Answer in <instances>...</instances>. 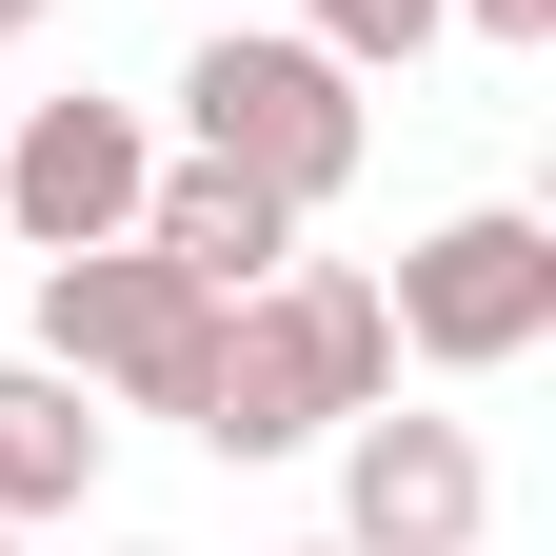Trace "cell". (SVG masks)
Segmentation results:
<instances>
[{
	"mask_svg": "<svg viewBox=\"0 0 556 556\" xmlns=\"http://www.w3.org/2000/svg\"><path fill=\"white\" fill-rule=\"evenodd\" d=\"M477 517H497V457L457 417H397V397L338 417V556H477Z\"/></svg>",
	"mask_w": 556,
	"mask_h": 556,
	"instance_id": "5b68a950",
	"label": "cell"
},
{
	"mask_svg": "<svg viewBox=\"0 0 556 556\" xmlns=\"http://www.w3.org/2000/svg\"><path fill=\"white\" fill-rule=\"evenodd\" d=\"M40 358L119 397V417H199V358H219V299L160 258V239H80V258H40Z\"/></svg>",
	"mask_w": 556,
	"mask_h": 556,
	"instance_id": "3957f363",
	"label": "cell"
},
{
	"mask_svg": "<svg viewBox=\"0 0 556 556\" xmlns=\"http://www.w3.org/2000/svg\"><path fill=\"white\" fill-rule=\"evenodd\" d=\"M139 239H160V258L199 278V299H258V278L299 258V199H258L239 160H199V139H179V160L139 179Z\"/></svg>",
	"mask_w": 556,
	"mask_h": 556,
	"instance_id": "52a82bcc",
	"label": "cell"
},
{
	"mask_svg": "<svg viewBox=\"0 0 556 556\" xmlns=\"http://www.w3.org/2000/svg\"><path fill=\"white\" fill-rule=\"evenodd\" d=\"M378 318H397V358H438V378H517L536 338H556V219H517V199L438 219L378 278Z\"/></svg>",
	"mask_w": 556,
	"mask_h": 556,
	"instance_id": "277c9868",
	"label": "cell"
},
{
	"mask_svg": "<svg viewBox=\"0 0 556 556\" xmlns=\"http://www.w3.org/2000/svg\"><path fill=\"white\" fill-rule=\"evenodd\" d=\"M438 21H477V40H517V60H536V40H556V0H438Z\"/></svg>",
	"mask_w": 556,
	"mask_h": 556,
	"instance_id": "30bf717a",
	"label": "cell"
},
{
	"mask_svg": "<svg viewBox=\"0 0 556 556\" xmlns=\"http://www.w3.org/2000/svg\"><path fill=\"white\" fill-rule=\"evenodd\" d=\"M0 40H40V0H0Z\"/></svg>",
	"mask_w": 556,
	"mask_h": 556,
	"instance_id": "8fae6325",
	"label": "cell"
},
{
	"mask_svg": "<svg viewBox=\"0 0 556 556\" xmlns=\"http://www.w3.org/2000/svg\"><path fill=\"white\" fill-rule=\"evenodd\" d=\"M100 397L80 378H60V358H0V517H80L100 497Z\"/></svg>",
	"mask_w": 556,
	"mask_h": 556,
	"instance_id": "ba28073f",
	"label": "cell"
},
{
	"mask_svg": "<svg viewBox=\"0 0 556 556\" xmlns=\"http://www.w3.org/2000/svg\"><path fill=\"white\" fill-rule=\"evenodd\" d=\"M358 397H397L378 278H358V258H278L258 299H219V358H199V417H179V438H199V457H299V438H338Z\"/></svg>",
	"mask_w": 556,
	"mask_h": 556,
	"instance_id": "6da1fadb",
	"label": "cell"
},
{
	"mask_svg": "<svg viewBox=\"0 0 556 556\" xmlns=\"http://www.w3.org/2000/svg\"><path fill=\"white\" fill-rule=\"evenodd\" d=\"M299 40L378 80V60H417V40H438V0H299Z\"/></svg>",
	"mask_w": 556,
	"mask_h": 556,
	"instance_id": "9c48e42d",
	"label": "cell"
},
{
	"mask_svg": "<svg viewBox=\"0 0 556 556\" xmlns=\"http://www.w3.org/2000/svg\"><path fill=\"white\" fill-rule=\"evenodd\" d=\"M278 556H338V536H278Z\"/></svg>",
	"mask_w": 556,
	"mask_h": 556,
	"instance_id": "7c38bea8",
	"label": "cell"
},
{
	"mask_svg": "<svg viewBox=\"0 0 556 556\" xmlns=\"http://www.w3.org/2000/svg\"><path fill=\"white\" fill-rule=\"evenodd\" d=\"M0 556H21V517H0Z\"/></svg>",
	"mask_w": 556,
	"mask_h": 556,
	"instance_id": "4fadbf2b",
	"label": "cell"
},
{
	"mask_svg": "<svg viewBox=\"0 0 556 556\" xmlns=\"http://www.w3.org/2000/svg\"><path fill=\"white\" fill-rule=\"evenodd\" d=\"M139 179H160V119L139 100H21V139H0V239L21 258L139 239Z\"/></svg>",
	"mask_w": 556,
	"mask_h": 556,
	"instance_id": "8992f818",
	"label": "cell"
},
{
	"mask_svg": "<svg viewBox=\"0 0 556 556\" xmlns=\"http://www.w3.org/2000/svg\"><path fill=\"white\" fill-rule=\"evenodd\" d=\"M179 139H199V160H239L258 199H299V219H318V199L378 160V100H358V60H318L299 21H219V40L179 60Z\"/></svg>",
	"mask_w": 556,
	"mask_h": 556,
	"instance_id": "7a4b0ae2",
	"label": "cell"
}]
</instances>
